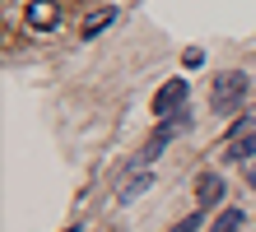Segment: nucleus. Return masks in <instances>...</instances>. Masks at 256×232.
I'll use <instances>...</instances> for the list:
<instances>
[{"mask_svg":"<svg viewBox=\"0 0 256 232\" xmlns=\"http://www.w3.org/2000/svg\"><path fill=\"white\" fill-rule=\"evenodd\" d=\"M116 19H122V9H116V5H108V9H94V14H88V19H84L80 37H84V42H94L98 33H108V28H112Z\"/></svg>","mask_w":256,"mask_h":232,"instance_id":"obj_4","label":"nucleus"},{"mask_svg":"<svg viewBox=\"0 0 256 232\" xmlns=\"http://www.w3.org/2000/svg\"><path fill=\"white\" fill-rule=\"evenodd\" d=\"M256 130V107H247V112H238L233 116V126H228V144L233 139H242V135H252Z\"/></svg>","mask_w":256,"mask_h":232,"instance_id":"obj_9","label":"nucleus"},{"mask_svg":"<svg viewBox=\"0 0 256 232\" xmlns=\"http://www.w3.org/2000/svg\"><path fill=\"white\" fill-rule=\"evenodd\" d=\"M196 195H200L205 205H214V200H224V177H219V172H205L200 181H196Z\"/></svg>","mask_w":256,"mask_h":232,"instance_id":"obj_8","label":"nucleus"},{"mask_svg":"<svg viewBox=\"0 0 256 232\" xmlns=\"http://www.w3.org/2000/svg\"><path fill=\"white\" fill-rule=\"evenodd\" d=\"M247 186L256 191V163H247Z\"/></svg>","mask_w":256,"mask_h":232,"instance_id":"obj_12","label":"nucleus"},{"mask_svg":"<svg viewBox=\"0 0 256 232\" xmlns=\"http://www.w3.org/2000/svg\"><path fill=\"white\" fill-rule=\"evenodd\" d=\"M182 65H186V70H200V65H205V51H200V46H191V51L182 56Z\"/></svg>","mask_w":256,"mask_h":232,"instance_id":"obj_11","label":"nucleus"},{"mask_svg":"<svg viewBox=\"0 0 256 232\" xmlns=\"http://www.w3.org/2000/svg\"><path fill=\"white\" fill-rule=\"evenodd\" d=\"M210 232H247V214L238 209V205L219 209V214H214V223H210Z\"/></svg>","mask_w":256,"mask_h":232,"instance_id":"obj_5","label":"nucleus"},{"mask_svg":"<svg viewBox=\"0 0 256 232\" xmlns=\"http://www.w3.org/2000/svg\"><path fill=\"white\" fill-rule=\"evenodd\" d=\"M200 223H205V214H186V219H182V223H172L168 232H196Z\"/></svg>","mask_w":256,"mask_h":232,"instance_id":"obj_10","label":"nucleus"},{"mask_svg":"<svg viewBox=\"0 0 256 232\" xmlns=\"http://www.w3.org/2000/svg\"><path fill=\"white\" fill-rule=\"evenodd\" d=\"M70 232H80V228H70Z\"/></svg>","mask_w":256,"mask_h":232,"instance_id":"obj_13","label":"nucleus"},{"mask_svg":"<svg viewBox=\"0 0 256 232\" xmlns=\"http://www.w3.org/2000/svg\"><path fill=\"white\" fill-rule=\"evenodd\" d=\"M224 163H256V130L242 135V139H233L228 153H224Z\"/></svg>","mask_w":256,"mask_h":232,"instance_id":"obj_7","label":"nucleus"},{"mask_svg":"<svg viewBox=\"0 0 256 232\" xmlns=\"http://www.w3.org/2000/svg\"><path fill=\"white\" fill-rule=\"evenodd\" d=\"M186 98H191V84L186 79H168L154 93V116H177L186 107Z\"/></svg>","mask_w":256,"mask_h":232,"instance_id":"obj_2","label":"nucleus"},{"mask_svg":"<svg viewBox=\"0 0 256 232\" xmlns=\"http://www.w3.org/2000/svg\"><path fill=\"white\" fill-rule=\"evenodd\" d=\"M149 186H154V172L144 167V172H135V177L122 186V191H116V205H130V200H140V195L149 191Z\"/></svg>","mask_w":256,"mask_h":232,"instance_id":"obj_6","label":"nucleus"},{"mask_svg":"<svg viewBox=\"0 0 256 232\" xmlns=\"http://www.w3.org/2000/svg\"><path fill=\"white\" fill-rule=\"evenodd\" d=\"M24 23L33 28V33H56V28H61V5H56V0H33V5L24 9Z\"/></svg>","mask_w":256,"mask_h":232,"instance_id":"obj_3","label":"nucleus"},{"mask_svg":"<svg viewBox=\"0 0 256 232\" xmlns=\"http://www.w3.org/2000/svg\"><path fill=\"white\" fill-rule=\"evenodd\" d=\"M247 88H252L247 70H224L219 79H214V93H210V107H214L219 116H228V112H238V107H242Z\"/></svg>","mask_w":256,"mask_h":232,"instance_id":"obj_1","label":"nucleus"}]
</instances>
